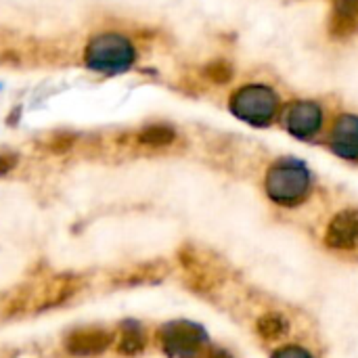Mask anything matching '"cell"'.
<instances>
[{
	"label": "cell",
	"mask_w": 358,
	"mask_h": 358,
	"mask_svg": "<svg viewBox=\"0 0 358 358\" xmlns=\"http://www.w3.org/2000/svg\"><path fill=\"white\" fill-rule=\"evenodd\" d=\"M0 88H2V84H0Z\"/></svg>",
	"instance_id": "17"
},
{
	"label": "cell",
	"mask_w": 358,
	"mask_h": 358,
	"mask_svg": "<svg viewBox=\"0 0 358 358\" xmlns=\"http://www.w3.org/2000/svg\"><path fill=\"white\" fill-rule=\"evenodd\" d=\"M157 342L168 358H201L208 348V334L191 321H172L157 334Z\"/></svg>",
	"instance_id": "4"
},
{
	"label": "cell",
	"mask_w": 358,
	"mask_h": 358,
	"mask_svg": "<svg viewBox=\"0 0 358 358\" xmlns=\"http://www.w3.org/2000/svg\"><path fill=\"white\" fill-rule=\"evenodd\" d=\"M231 113L256 128L268 126L279 111V94L268 84H245L231 94Z\"/></svg>",
	"instance_id": "3"
},
{
	"label": "cell",
	"mask_w": 358,
	"mask_h": 358,
	"mask_svg": "<svg viewBox=\"0 0 358 358\" xmlns=\"http://www.w3.org/2000/svg\"><path fill=\"white\" fill-rule=\"evenodd\" d=\"M174 128L166 124H151L138 132V143H143L145 147H168L174 143Z\"/></svg>",
	"instance_id": "11"
},
{
	"label": "cell",
	"mask_w": 358,
	"mask_h": 358,
	"mask_svg": "<svg viewBox=\"0 0 358 358\" xmlns=\"http://www.w3.org/2000/svg\"><path fill=\"white\" fill-rule=\"evenodd\" d=\"M310 172L304 162L294 157L277 159L266 172V193L279 206H298L310 193Z\"/></svg>",
	"instance_id": "1"
},
{
	"label": "cell",
	"mask_w": 358,
	"mask_h": 358,
	"mask_svg": "<svg viewBox=\"0 0 358 358\" xmlns=\"http://www.w3.org/2000/svg\"><path fill=\"white\" fill-rule=\"evenodd\" d=\"M17 166V155L13 153H0V176L10 172Z\"/></svg>",
	"instance_id": "15"
},
{
	"label": "cell",
	"mask_w": 358,
	"mask_h": 358,
	"mask_svg": "<svg viewBox=\"0 0 358 358\" xmlns=\"http://www.w3.org/2000/svg\"><path fill=\"white\" fill-rule=\"evenodd\" d=\"M358 27V0H331L329 31L334 38H346Z\"/></svg>",
	"instance_id": "9"
},
{
	"label": "cell",
	"mask_w": 358,
	"mask_h": 358,
	"mask_svg": "<svg viewBox=\"0 0 358 358\" xmlns=\"http://www.w3.org/2000/svg\"><path fill=\"white\" fill-rule=\"evenodd\" d=\"M287 321L281 317V315H277V313H268V315H264L260 321H258V334L264 338V340H268V342H275V340H281L285 334H287Z\"/></svg>",
	"instance_id": "12"
},
{
	"label": "cell",
	"mask_w": 358,
	"mask_h": 358,
	"mask_svg": "<svg viewBox=\"0 0 358 358\" xmlns=\"http://www.w3.org/2000/svg\"><path fill=\"white\" fill-rule=\"evenodd\" d=\"M203 73H206V78H208L210 82H214V84H227V82H231V78H233V67H231V63H227V61H212V63L206 65Z\"/></svg>",
	"instance_id": "13"
},
{
	"label": "cell",
	"mask_w": 358,
	"mask_h": 358,
	"mask_svg": "<svg viewBox=\"0 0 358 358\" xmlns=\"http://www.w3.org/2000/svg\"><path fill=\"white\" fill-rule=\"evenodd\" d=\"M145 344H147V338H145V331L138 323L134 321H126L122 323L120 327V342H117V348L122 355L126 357H136L145 350Z\"/></svg>",
	"instance_id": "10"
},
{
	"label": "cell",
	"mask_w": 358,
	"mask_h": 358,
	"mask_svg": "<svg viewBox=\"0 0 358 358\" xmlns=\"http://www.w3.org/2000/svg\"><path fill=\"white\" fill-rule=\"evenodd\" d=\"M273 358H313V355L300 346H285V348L277 350Z\"/></svg>",
	"instance_id": "14"
},
{
	"label": "cell",
	"mask_w": 358,
	"mask_h": 358,
	"mask_svg": "<svg viewBox=\"0 0 358 358\" xmlns=\"http://www.w3.org/2000/svg\"><path fill=\"white\" fill-rule=\"evenodd\" d=\"M329 149L348 162H358V115H340L329 132Z\"/></svg>",
	"instance_id": "6"
},
{
	"label": "cell",
	"mask_w": 358,
	"mask_h": 358,
	"mask_svg": "<svg viewBox=\"0 0 358 358\" xmlns=\"http://www.w3.org/2000/svg\"><path fill=\"white\" fill-rule=\"evenodd\" d=\"M136 61V48L134 44L117 31H105L96 34L84 50V63L92 71L101 73H124L128 71Z\"/></svg>",
	"instance_id": "2"
},
{
	"label": "cell",
	"mask_w": 358,
	"mask_h": 358,
	"mask_svg": "<svg viewBox=\"0 0 358 358\" xmlns=\"http://www.w3.org/2000/svg\"><path fill=\"white\" fill-rule=\"evenodd\" d=\"M283 126L300 141L315 138L323 128V109L315 101H296L287 105L283 113Z\"/></svg>",
	"instance_id": "5"
},
{
	"label": "cell",
	"mask_w": 358,
	"mask_h": 358,
	"mask_svg": "<svg viewBox=\"0 0 358 358\" xmlns=\"http://www.w3.org/2000/svg\"><path fill=\"white\" fill-rule=\"evenodd\" d=\"M113 342V336L99 327L76 329L65 338V348L73 357H96L105 352Z\"/></svg>",
	"instance_id": "7"
},
{
	"label": "cell",
	"mask_w": 358,
	"mask_h": 358,
	"mask_svg": "<svg viewBox=\"0 0 358 358\" xmlns=\"http://www.w3.org/2000/svg\"><path fill=\"white\" fill-rule=\"evenodd\" d=\"M208 358H235L231 352H227V350H222V348H212L210 350V355Z\"/></svg>",
	"instance_id": "16"
},
{
	"label": "cell",
	"mask_w": 358,
	"mask_h": 358,
	"mask_svg": "<svg viewBox=\"0 0 358 358\" xmlns=\"http://www.w3.org/2000/svg\"><path fill=\"white\" fill-rule=\"evenodd\" d=\"M325 243L334 250L358 248V210H344L329 222Z\"/></svg>",
	"instance_id": "8"
}]
</instances>
